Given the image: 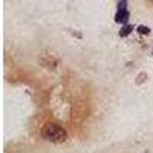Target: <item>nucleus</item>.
<instances>
[{"label":"nucleus","instance_id":"nucleus-3","mask_svg":"<svg viewBox=\"0 0 153 153\" xmlns=\"http://www.w3.org/2000/svg\"><path fill=\"white\" fill-rule=\"evenodd\" d=\"M130 29H132L130 26H126V28H124V29L121 31V37H123V35H127V34H129V32H130Z\"/></svg>","mask_w":153,"mask_h":153},{"label":"nucleus","instance_id":"nucleus-1","mask_svg":"<svg viewBox=\"0 0 153 153\" xmlns=\"http://www.w3.org/2000/svg\"><path fill=\"white\" fill-rule=\"evenodd\" d=\"M42 136L46 141H51V143H65L68 138V133L61 126L51 123V124H46L42 129Z\"/></svg>","mask_w":153,"mask_h":153},{"label":"nucleus","instance_id":"nucleus-2","mask_svg":"<svg viewBox=\"0 0 153 153\" xmlns=\"http://www.w3.org/2000/svg\"><path fill=\"white\" fill-rule=\"evenodd\" d=\"M138 29H139V32H141V34H149V32H150V29L146 28V26H139Z\"/></svg>","mask_w":153,"mask_h":153}]
</instances>
